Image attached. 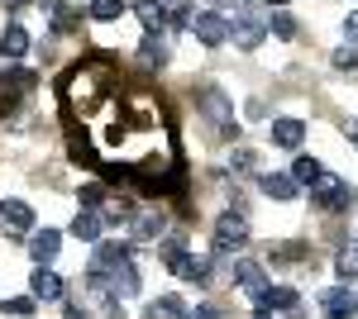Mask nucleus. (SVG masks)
<instances>
[{
  "label": "nucleus",
  "instance_id": "19",
  "mask_svg": "<svg viewBox=\"0 0 358 319\" xmlns=\"http://www.w3.org/2000/svg\"><path fill=\"white\" fill-rule=\"evenodd\" d=\"M134 15L143 20V29L167 34V5H163V0H134Z\"/></svg>",
  "mask_w": 358,
  "mask_h": 319
},
{
  "label": "nucleus",
  "instance_id": "25",
  "mask_svg": "<svg viewBox=\"0 0 358 319\" xmlns=\"http://www.w3.org/2000/svg\"><path fill=\"white\" fill-rule=\"evenodd\" d=\"M334 272H339L344 281H358V243L339 248V258H334Z\"/></svg>",
  "mask_w": 358,
  "mask_h": 319
},
{
  "label": "nucleus",
  "instance_id": "12",
  "mask_svg": "<svg viewBox=\"0 0 358 319\" xmlns=\"http://www.w3.org/2000/svg\"><path fill=\"white\" fill-rule=\"evenodd\" d=\"M29 295H38V300H62V276H57L53 267H34V276H29Z\"/></svg>",
  "mask_w": 358,
  "mask_h": 319
},
{
  "label": "nucleus",
  "instance_id": "36",
  "mask_svg": "<svg viewBox=\"0 0 358 319\" xmlns=\"http://www.w3.org/2000/svg\"><path fill=\"white\" fill-rule=\"evenodd\" d=\"M5 5H10V10H24V5H34V0H5Z\"/></svg>",
  "mask_w": 358,
  "mask_h": 319
},
{
  "label": "nucleus",
  "instance_id": "18",
  "mask_svg": "<svg viewBox=\"0 0 358 319\" xmlns=\"http://www.w3.org/2000/svg\"><path fill=\"white\" fill-rule=\"evenodd\" d=\"M234 281H239L248 295L268 291V272H263V262H239V267H234Z\"/></svg>",
  "mask_w": 358,
  "mask_h": 319
},
{
  "label": "nucleus",
  "instance_id": "30",
  "mask_svg": "<svg viewBox=\"0 0 358 319\" xmlns=\"http://www.w3.org/2000/svg\"><path fill=\"white\" fill-rule=\"evenodd\" d=\"M334 67H339V72L358 67V43H344V48H334Z\"/></svg>",
  "mask_w": 358,
  "mask_h": 319
},
{
  "label": "nucleus",
  "instance_id": "4",
  "mask_svg": "<svg viewBox=\"0 0 358 319\" xmlns=\"http://www.w3.org/2000/svg\"><path fill=\"white\" fill-rule=\"evenodd\" d=\"M163 262H167V272L182 276V281H206V276H210V262H206V258H192L177 239L163 243Z\"/></svg>",
  "mask_w": 358,
  "mask_h": 319
},
{
  "label": "nucleus",
  "instance_id": "22",
  "mask_svg": "<svg viewBox=\"0 0 358 319\" xmlns=\"http://www.w3.org/2000/svg\"><path fill=\"white\" fill-rule=\"evenodd\" d=\"M258 186L268 191V195H273V200H292V195H296V186H301V181H296V177H287V172H268V177H263V181H258Z\"/></svg>",
  "mask_w": 358,
  "mask_h": 319
},
{
  "label": "nucleus",
  "instance_id": "40",
  "mask_svg": "<svg viewBox=\"0 0 358 319\" xmlns=\"http://www.w3.org/2000/svg\"><path fill=\"white\" fill-rule=\"evenodd\" d=\"M258 319H268V315H258Z\"/></svg>",
  "mask_w": 358,
  "mask_h": 319
},
{
  "label": "nucleus",
  "instance_id": "7",
  "mask_svg": "<svg viewBox=\"0 0 358 319\" xmlns=\"http://www.w3.org/2000/svg\"><path fill=\"white\" fill-rule=\"evenodd\" d=\"M268 34H273V29H268V20H253V15H239V20L229 24V38H234L244 53H253V48H258Z\"/></svg>",
  "mask_w": 358,
  "mask_h": 319
},
{
  "label": "nucleus",
  "instance_id": "27",
  "mask_svg": "<svg viewBox=\"0 0 358 319\" xmlns=\"http://www.w3.org/2000/svg\"><path fill=\"white\" fill-rule=\"evenodd\" d=\"M34 305H38V295H10L0 310H5V315H15V319H29V315H34Z\"/></svg>",
  "mask_w": 358,
  "mask_h": 319
},
{
  "label": "nucleus",
  "instance_id": "6",
  "mask_svg": "<svg viewBox=\"0 0 358 319\" xmlns=\"http://www.w3.org/2000/svg\"><path fill=\"white\" fill-rule=\"evenodd\" d=\"M192 34L206 43V48H220V43H229V20H224V15H210V10H201V15H192Z\"/></svg>",
  "mask_w": 358,
  "mask_h": 319
},
{
  "label": "nucleus",
  "instance_id": "3",
  "mask_svg": "<svg viewBox=\"0 0 358 319\" xmlns=\"http://www.w3.org/2000/svg\"><path fill=\"white\" fill-rule=\"evenodd\" d=\"M201 110H206V119L215 124V133H224V138H234V133H239L234 105H229V96H224L220 86H201Z\"/></svg>",
  "mask_w": 358,
  "mask_h": 319
},
{
  "label": "nucleus",
  "instance_id": "13",
  "mask_svg": "<svg viewBox=\"0 0 358 319\" xmlns=\"http://www.w3.org/2000/svg\"><path fill=\"white\" fill-rule=\"evenodd\" d=\"M320 305H325V315L358 319V291H354V286H334V291H325V295H320Z\"/></svg>",
  "mask_w": 358,
  "mask_h": 319
},
{
  "label": "nucleus",
  "instance_id": "33",
  "mask_svg": "<svg viewBox=\"0 0 358 319\" xmlns=\"http://www.w3.org/2000/svg\"><path fill=\"white\" fill-rule=\"evenodd\" d=\"M187 319H220L215 305H187Z\"/></svg>",
  "mask_w": 358,
  "mask_h": 319
},
{
  "label": "nucleus",
  "instance_id": "26",
  "mask_svg": "<svg viewBox=\"0 0 358 319\" xmlns=\"http://www.w3.org/2000/svg\"><path fill=\"white\" fill-rule=\"evenodd\" d=\"M292 177H296L301 186H315V181L325 177V172H320V162H315V158H296V167H292Z\"/></svg>",
  "mask_w": 358,
  "mask_h": 319
},
{
  "label": "nucleus",
  "instance_id": "9",
  "mask_svg": "<svg viewBox=\"0 0 358 319\" xmlns=\"http://www.w3.org/2000/svg\"><path fill=\"white\" fill-rule=\"evenodd\" d=\"M273 143H277V148H287V153L301 148V143H306V119H296V114H277V119H273Z\"/></svg>",
  "mask_w": 358,
  "mask_h": 319
},
{
  "label": "nucleus",
  "instance_id": "5",
  "mask_svg": "<svg viewBox=\"0 0 358 319\" xmlns=\"http://www.w3.org/2000/svg\"><path fill=\"white\" fill-rule=\"evenodd\" d=\"M34 91H38V77H34L29 67H10L5 81H0V114L15 105V101H29Z\"/></svg>",
  "mask_w": 358,
  "mask_h": 319
},
{
  "label": "nucleus",
  "instance_id": "23",
  "mask_svg": "<svg viewBox=\"0 0 358 319\" xmlns=\"http://www.w3.org/2000/svg\"><path fill=\"white\" fill-rule=\"evenodd\" d=\"M124 10H129L124 0H91V20H96V24H115Z\"/></svg>",
  "mask_w": 358,
  "mask_h": 319
},
{
  "label": "nucleus",
  "instance_id": "37",
  "mask_svg": "<svg viewBox=\"0 0 358 319\" xmlns=\"http://www.w3.org/2000/svg\"><path fill=\"white\" fill-rule=\"evenodd\" d=\"M268 5H273V10H282V5H287V0H268Z\"/></svg>",
  "mask_w": 358,
  "mask_h": 319
},
{
  "label": "nucleus",
  "instance_id": "8",
  "mask_svg": "<svg viewBox=\"0 0 358 319\" xmlns=\"http://www.w3.org/2000/svg\"><path fill=\"white\" fill-rule=\"evenodd\" d=\"M0 229L5 234H34V210L24 200H0Z\"/></svg>",
  "mask_w": 358,
  "mask_h": 319
},
{
  "label": "nucleus",
  "instance_id": "28",
  "mask_svg": "<svg viewBox=\"0 0 358 319\" xmlns=\"http://www.w3.org/2000/svg\"><path fill=\"white\" fill-rule=\"evenodd\" d=\"M268 29H273L277 38H296V20H292L287 10H273V20H268Z\"/></svg>",
  "mask_w": 358,
  "mask_h": 319
},
{
  "label": "nucleus",
  "instance_id": "32",
  "mask_svg": "<svg viewBox=\"0 0 358 319\" xmlns=\"http://www.w3.org/2000/svg\"><path fill=\"white\" fill-rule=\"evenodd\" d=\"M306 248L301 243H282V248H273V262H301Z\"/></svg>",
  "mask_w": 358,
  "mask_h": 319
},
{
  "label": "nucleus",
  "instance_id": "39",
  "mask_svg": "<svg viewBox=\"0 0 358 319\" xmlns=\"http://www.w3.org/2000/svg\"><path fill=\"white\" fill-rule=\"evenodd\" d=\"M354 148H358V129H354Z\"/></svg>",
  "mask_w": 358,
  "mask_h": 319
},
{
  "label": "nucleus",
  "instance_id": "24",
  "mask_svg": "<svg viewBox=\"0 0 358 319\" xmlns=\"http://www.w3.org/2000/svg\"><path fill=\"white\" fill-rule=\"evenodd\" d=\"M43 10H48V20H53V34H67V29L77 24V15H72L62 0H43Z\"/></svg>",
  "mask_w": 358,
  "mask_h": 319
},
{
  "label": "nucleus",
  "instance_id": "17",
  "mask_svg": "<svg viewBox=\"0 0 358 319\" xmlns=\"http://www.w3.org/2000/svg\"><path fill=\"white\" fill-rule=\"evenodd\" d=\"M67 229H72L77 243H91V248H96V243H101V214L96 210H77V219H72Z\"/></svg>",
  "mask_w": 358,
  "mask_h": 319
},
{
  "label": "nucleus",
  "instance_id": "2",
  "mask_svg": "<svg viewBox=\"0 0 358 319\" xmlns=\"http://www.w3.org/2000/svg\"><path fill=\"white\" fill-rule=\"evenodd\" d=\"M248 243V224H244V214L239 210H229L215 219V229H210V253L215 258H229V253H239Z\"/></svg>",
  "mask_w": 358,
  "mask_h": 319
},
{
  "label": "nucleus",
  "instance_id": "29",
  "mask_svg": "<svg viewBox=\"0 0 358 319\" xmlns=\"http://www.w3.org/2000/svg\"><path fill=\"white\" fill-rule=\"evenodd\" d=\"M77 200H82V210H96V205H106V186H96V181H86L77 191Z\"/></svg>",
  "mask_w": 358,
  "mask_h": 319
},
{
  "label": "nucleus",
  "instance_id": "10",
  "mask_svg": "<svg viewBox=\"0 0 358 319\" xmlns=\"http://www.w3.org/2000/svg\"><path fill=\"white\" fill-rule=\"evenodd\" d=\"M129 258V243L120 239H101L96 248H91V272H115V267Z\"/></svg>",
  "mask_w": 358,
  "mask_h": 319
},
{
  "label": "nucleus",
  "instance_id": "34",
  "mask_svg": "<svg viewBox=\"0 0 358 319\" xmlns=\"http://www.w3.org/2000/svg\"><path fill=\"white\" fill-rule=\"evenodd\" d=\"M344 38H349V43H358V10L344 20Z\"/></svg>",
  "mask_w": 358,
  "mask_h": 319
},
{
  "label": "nucleus",
  "instance_id": "1",
  "mask_svg": "<svg viewBox=\"0 0 358 319\" xmlns=\"http://www.w3.org/2000/svg\"><path fill=\"white\" fill-rule=\"evenodd\" d=\"M354 200H358L354 181H344V177H330V172H325V177L310 186V205H315V210L344 214V210H354Z\"/></svg>",
  "mask_w": 358,
  "mask_h": 319
},
{
  "label": "nucleus",
  "instance_id": "15",
  "mask_svg": "<svg viewBox=\"0 0 358 319\" xmlns=\"http://www.w3.org/2000/svg\"><path fill=\"white\" fill-rule=\"evenodd\" d=\"M106 276H110V286H115V295H120V300L138 295V267H134V258H124V262L115 267V272H106Z\"/></svg>",
  "mask_w": 358,
  "mask_h": 319
},
{
  "label": "nucleus",
  "instance_id": "16",
  "mask_svg": "<svg viewBox=\"0 0 358 319\" xmlns=\"http://www.w3.org/2000/svg\"><path fill=\"white\" fill-rule=\"evenodd\" d=\"M143 319H187V305H182V295H153L143 305Z\"/></svg>",
  "mask_w": 358,
  "mask_h": 319
},
{
  "label": "nucleus",
  "instance_id": "11",
  "mask_svg": "<svg viewBox=\"0 0 358 319\" xmlns=\"http://www.w3.org/2000/svg\"><path fill=\"white\" fill-rule=\"evenodd\" d=\"M57 248H62V234H57V229H34V234H29V258H34L38 267L53 262Z\"/></svg>",
  "mask_w": 358,
  "mask_h": 319
},
{
  "label": "nucleus",
  "instance_id": "14",
  "mask_svg": "<svg viewBox=\"0 0 358 319\" xmlns=\"http://www.w3.org/2000/svg\"><path fill=\"white\" fill-rule=\"evenodd\" d=\"M163 234H167L163 214H153V210L134 214V243H163Z\"/></svg>",
  "mask_w": 358,
  "mask_h": 319
},
{
  "label": "nucleus",
  "instance_id": "31",
  "mask_svg": "<svg viewBox=\"0 0 358 319\" xmlns=\"http://www.w3.org/2000/svg\"><path fill=\"white\" fill-rule=\"evenodd\" d=\"M229 167H234V172H258V153H248V148H234Z\"/></svg>",
  "mask_w": 358,
  "mask_h": 319
},
{
  "label": "nucleus",
  "instance_id": "38",
  "mask_svg": "<svg viewBox=\"0 0 358 319\" xmlns=\"http://www.w3.org/2000/svg\"><path fill=\"white\" fill-rule=\"evenodd\" d=\"M325 319H349V315H325Z\"/></svg>",
  "mask_w": 358,
  "mask_h": 319
},
{
  "label": "nucleus",
  "instance_id": "20",
  "mask_svg": "<svg viewBox=\"0 0 358 319\" xmlns=\"http://www.w3.org/2000/svg\"><path fill=\"white\" fill-rule=\"evenodd\" d=\"M138 62H143V67H163V62H167V38H163V34H153V29L143 34V43H138Z\"/></svg>",
  "mask_w": 358,
  "mask_h": 319
},
{
  "label": "nucleus",
  "instance_id": "35",
  "mask_svg": "<svg viewBox=\"0 0 358 319\" xmlns=\"http://www.w3.org/2000/svg\"><path fill=\"white\" fill-rule=\"evenodd\" d=\"M62 319H91V310H82V305H62Z\"/></svg>",
  "mask_w": 358,
  "mask_h": 319
},
{
  "label": "nucleus",
  "instance_id": "21",
  "mask_svg": "<svg viewBox=\"0 0 358 319\" xmlns=\"http://www.w3.org/2000/svg\"><path fill=\"white\" fill-rule=\"evenodd\" d=\"M29 43H34V38H29L24 24H5V34H0V53L5 57H24Z\"/></svg>",
  "mask_w": 358,
  "mask_h": 319
}]
</instances>
